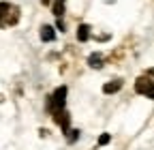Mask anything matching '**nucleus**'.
<instances>
[{
    "label": "nucleus",
    "mask_w": 154,
    "mask_h": 150,
    "mask_svg": "<svg viewBox=\"0 0 154 150\" xmlns=\"http://www.w3.org/2000/svg\"><path fill=\"white\" fill-rule=\"evenodd\" d=\"M19 17H22V13H19V7L17 5H11V2H0V28H11L19 22Z\"/></svg>",
    "instance_id": "1"
},
{
    "label": "nucleus",
    "mask_w": 154,
    "mask_h": 150,
    "mask_svg": "<svg viewBox=\"0 0 154 150\" xmlns=\"http://www.w3.org/2000/svg\"><path fill=\"white\" fill-rule=\"evenodd\" d=\"M66 95H69V88H66V86H60V88H56V90L51 92L49 99H47V111H49V114H56V111L64 109V105H66Z\"/></svg>",
    "instance_id": "2"
},
{
    "label": "nucleus",
    "mask_w": 154,
    "mask_h": 150,
    "mask_svg": "<svg viewBox=\"0 0 154 150\" xmlns=\"http://www.w3.org/2000/svg\"><path fill=\"white\" fill-rule=\"evenodd\" d=\"M135 92L154 101V82L150 77H137V82H135Z\"/></svg>",
    "instance_id": "3"
},
{
    "label": "nucleus",
    "mask_w": 154,
    "mask_h": 150,
    "mask_svg": "<svg viewBox=\"0 0 154 150\" xmlns=\"http://www.w3.org/2000/svg\"><path fill=\"white\" fill-rule=\"evenodd\" d=\"M51 118L60 124V129L64 131V133H69V131H71V116H69L66 109H60V111H56V114H51Z\"/></svg>",
    "instance_id": "4"
},
{
    "label": "nucleus",
    "mask_w": 154,
    "mask_h": 150,
    "mask_svg": "<svg viewBox=\"0 0 154 150\" xmlns=\"http://www.w3.org/2000/svg\"><path fill=\"white\" fill-rule=\"evenodd\" d=\"M54 39H56L54 26H49V24H43V26H41V41H43V43H51Z\"/></svg>",
    "instance_id": "5"
},
{
    "label": "nucleus",
    "mask_w": 154,
    "mask_h": 150,
    "mask_svg": "<svg viewBox=\"0 0 154 150\" xmlns=\"http://www.w3.org/2000/svg\"><path fill=\"white\" fill-rule=\"evenodd\" d=\"M122 86H124L122 80H111V82H107V84L103 86V92H105V95H113V92H118Z\"/></svg>",
    "instance_id": "6"
},
{
    "label": "nucleus",
    "mask_w": 154,
    "mask_h": 150,
    "mask_svg": "<svg viewBox=\"0 0 154 150\" xmlns=\"http://www.w3.org/2000/svg\"><path fill=\"white\" fill-rule=\"evenodd\" d=\"M88 64H90L92 69H101V67L105 64V58H103V54H99V52L90 54V56H88Z\"/></svg>",
    "instance_id": "7"
},
{
    "label": "nucleus",
    "mask_w": 154,
    "mask_h": 150,
    "mask_svg": "<svg viewBox=\"0 0 154 150\" xmlns=\"http://www.w3.org/2000/svg\"><path fill=\"white\" fill-rule=\"evenodd\" d=\"M77 39H79L82 43H86L90 39V26L88 24H82L79 28H77Z\"/></svg>",
    "instance_id": "8"
},
{
    "label": "nucleus",
    "mask_w": 154,
    "mask_h": 150,
    "mask_svg": "<svg viewBox=\"0 0 154 150\" xmlns=\"http://www.w3.org/2000/svg\"><path fill=\"white\" fill-rule=\"evenodd\" d=\"M51 9H54V15L56 17H62L64 15V0H56Z\"/></svg>",
    "instance_id": "9"
},
{
    "label": "nucleus",
    "mask_w": 154,
    "mask_h": 150,
    "mask_svg": "<svg viewBox=\"0 0 154 150\" xmlns=\"http://www.w3.org/2000/svg\"><path fill=\"white\" fill-rule=\"evenodd\" d=\"M77 137H79V131H77V129H73V131H69V133H66V139L73 144V142H77Z\"/></svg>",
    "instance_id": "10"
},
{
    "label": "nucleus",
    "mask_w": 154,
    "mask_h": 150,
    "mask_svg": "<svg viewBox=\"0 0 154 150\" xmlns=\"http://www.w3.org/2000/svg\"><path fill=\"white\" fill-rule=\"evenodd\" d=\"M109 139H111V135H109V133H103V135L99 137V146H105V144H109Z\"/></svg>",
    "instance_id": "11"
},
{
    "label": "nucleus",
    "mask_w": 154,
    "mask_h": 150,
    "mask_svg": "<svg viewBox=\"0 0 154 150\" xmlns=\"http://www.w3.org/2000/svg\"><path fill=\"white\" fill-rule=\"evenodd\" d=\"M2 101H5V97H2V95H0V103H2Z\"/></svg>",
    "instance_id": "12"
},
{
    "label": "nucleus",
    "mask_w": 154,
    "mask_h": 150,
    "mask_svg": "<svg viewBox=\"0 0 154 150\" xmlns=\"http://www.w3.org/2000/svg\"><path fill=\"white\" fill-rule=\"evenodd\" d=\"M43 5H49V0H43Z\"/></svg>",
    "instance_id": "13"
}]
</instances>
